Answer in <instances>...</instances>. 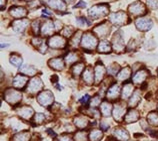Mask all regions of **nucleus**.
<instances>
[{"label": "nucleus", "instance_id": "f257e3e1", "mask_svg": "<svg viewBox=\"0 0 158 141\" xmlns=\"http://www.w3.org/2000/svg\"><path fill=\"white\" fill-rule=\"evenodd\" d=\"M53 101V95L50 92H43L38 97V102L43 106H47Z\"/></svg>", "mask_w": 158, "mask_h": 141}, {"label": "nucleus", "instance_id": "f03ea898", "mask_svg": "<svg viewBox=\"0 0 158 141\" xmlns=\"http://www.w3.org/2000/svg\"><path fill=\"white\" fill-rule=\"evenodd\" d=\"M5 98L7 99L8 102H11V103H15L17 102L18 101H20L21 98V94H20L19 92H16V90H8L5 94Z\"/></svg>", "mask_w": 158, "mask_h": 141}, {"label": "nucleus", "instance_id": "7ed1b4c3", "mask_svg": "<svg viewBox=\"0 0 158 141\" xmlns=\"http://www.w3.org/2000/svg\"><path fill=\"white\" fill-rule=\"evenodd\" d=\"M41 89H42V82H41L40 78H38L32 80L30 85L28 86V90L30 93H36V92H38V90H40Z\"/></svg>", "mask_w": 158, "mask_h": 141}, {"label": "nucleus", "instance_id": "20e7f679", "mask_svg": "<svg viewBox=\"0 0 158 141\" xmlns=\"http://www.w3.org/2000/svg\"><path fill=\"white\" fill-rule=\"evenodd\" d=\"M113 135L115 136L116 139H118L120 141H126L128 138H129V133L123 128H117L114 132Z\"/></svg>", "mask_w": 158, "mask_h": 141}, {"label": "nucleus", "instance_id": "39448f33", "mask_svg": "<svg viewBox=\"0 0 158 141\" xmlns=\"http://www.w3.org/2000/svg\"><path fill=\"white\" fill-rule=\"evenodd\" d=\"M82 46L85 47V48H94L96 46V40L91 35L89 34H86L83 38V42H82Z\"/></svg>", "mask_w": 158, "mask_h": 141}, {"label": "nucleus", "instance_id": "423d86ee", "mask_svg": "<svg viewBox=\"0 0 158 141\" xmlns=\"http://www.w3.org/2000/svg\"><path fill=\"white\" fill-rule=\"evenodd\" d=\"M120 93V90H119V86L117 85H114L113 86H111L110 90H108V93H107V97L110 98V99H115L118 97V95Z\"/></svg>", "mask_w": 158, "mask_h": 141}, {"label": "nucleus", "instance_id": "0eeeda50", "mask_svg": "<svg viewBox=\"0 0 158 141\" xmlns=\"http://www.w3.org/2000/svg\"><path fill=\"white\" fill-rule=\"evenodd\" d=\"M124 112H125L124 107H121V106H120V105H117L113 109V117L117 120V121H119V120H121Z\"/></svg>", "mask_w": 158, "mask_h": 141}, {"label": "nucleus", "instance_id": "6e6552de", "mask_svg": "<svg viewBox=\"0 0 158 141\" xmlns=\"http://www.w3.org/2000/svg\"><path fill=\"white\" fill-rule=\"evenodd\" d=\"M19 115L25 119H29L33 115V110L28 106L22 107V109L19 110Z\"/></svg>", "mask_w": 158, "mask_h": 141}, {"label": "nucleus", "instance_id": "1a4fd4ad", "mask_svg": "<svg viewBox=\"0 0 158 141\" xmlns=\"http://www.w3.org/2000/svg\"><path fill=\"white\" fill-rule=\"evenodd\" d=\"M26 82H27L26 78H24L22 76H17L14 78L13 84H14V86H16V88H23V86H25Z\"/></svg>", "mask_w": 158, "mask_h": 141}, {"label": "nucleus", "instance_id": "9d476101", "mask_svg": "<svg viewBox=\"0 0 158 141\" xmlns=\"http://www.w3.org/2000/svg\"><path fill=\"white\" fill-rule=\"evenodd\" d=\"M138 112L137 111H135V110H130L129 112L127 113V115H126V118H125V120H126V122H128V123H131V122H135L137 119H138Z\"/></svg>", "mask_w": 158, "mask_h": 141}, {"label": "nucleus", "instance_id": "9b49d317", "mask_svg": "<svg viewBox=\"0 0 158 141\" xmlns=\"http://www.w3.org/2000/svg\"><path fill=\"white\" fill-rule=\"evenodd\" d=\"M49 64H50V66L55 70H62L64 68V64L63 62H62L61 59H54V60H51L50 62H49Z\"/></svg>", "mask_w": 158, "mask_h": 141}, {"label": "nucleus", "instance_id": "f8f14e48", "mask_svg": "<svg viewBox=\"0 0 158 141\" xmlns=\"http://www.w3.org/2000/svg\"><path fill=\"white\" fill-rule=\"evenodd\" d=\"M102 138V132L100 130H92L89 134V141H99Z\"/></svg>", "mask_w": 158, "mask_h": 141}, {"label": "nucleus", "instance_id": "ddd939ff", "mask_svg": "<svg viewBox=\"0 0 158 141\" xmlns=\"http://www.w3.org/2000/svg\"><path fill=\"white\" fill-rule=\"evenodd\" d=\"M147 23H150V21L146 20V21H145V23H144V19H139L138 21H136V25L138 26V28L140 29V30H148L147 27L150 29L152 24H148L147 25Z\"/></svg>", "mask_w": 158, "mask_h": 141}, {"label": "nucleus", "instance_id": "4468645a", "mask_svg": "<svg viewBox=\"0 0 158 141\" xmlns=\"http://www.w3.org/2000/svg\"><path fill=\"white\" fill-rule=\"evenodd\" d=\"M146 76H147L146 70H141V72H138L135 74L134 78H133V81L135 82H142L145 80Z\"/></svg>", "mask_w": 158, "mask_h": 141}, {"label": "nucleus", "instance_id": "2eb2a0df", "mask_svg": "<svg viewBox=\"0 0 158 141\" xmlns=\"http://www.w3.org/2000/svg\"><path fill=\"white\" fill-rule=\"evenodd\" d=\"M111 109H112L111 105H109V103H107V102L102 103L101 111H102V113L105 115V116H109L110 113H111Z\"/></svg>", "mask_w": 158, "mask_h": 141}, {"label": "nucleus", "instance_id": "dca6fc26", "mask_svg": "<svg viewBox=\"0 0 158 141\" xmlns=\"http://www.w3.org/2000/svg\"><path fill=\"white\" fill-rule=\"evenodd\" d=\"M123 15H124L123 13H117V14L111 15V21L113 22L114 24L120 25L123 22V20L125 19V18H121V16H123Z\"/></svg>", "mask_w": 158, "mask_h": 141}, {"label": "nucleus", "instance_id": "f3484780", "mask_svg": "<svg viewBox=\"0 0 158 141\" xmlns=\"http://www.w3.org/2000/svg\"><path fill=\"white\" fill-rule=\"evenodd\" d=\"M28 139H29L28 132H20V133L14 136V141H28Z\"/></svg>", "mask_w": 158, "mask_h": 141}, {"label": "nucleus", "instance_id": "a211bd4d", "mask_svg": "<svg viewBox=\"0 0 158 141\" xmlns=\"http://www.w3.org/2000/svg\"><path fill=\"white\" fill-rule=\"evenodd\" d=\"M74 123L76 124V125L79 127V128H84L87 126V120L83 117H76L75 120H74Z\"/></svg>", "mask_w": 158, "mask_h": 141}, {"label": "nucleus", "instance_id": "6ab92c4d", "mask_svg": "<svg viewBox=\"0 0 158 141\" xmlns=\"http://www.w3.org/2000/svg\"><path fill=\"white\" fill-rule=\"evenodd\" d=\"M132 90H133V86L131 85H126L123 88L122 90V95L124 98H128L130 97V94L132 93Z\"/></svg>", "mask_w": 158, "mask_h": 141}, {"label": "nucleus", "instance_id": "aec40b11", "mask_svg": "<svg viewBox=\"0 0 158 141\" xmlns=\"http://www.w3.org/2000/svg\"><path fill=\"white\" fill-rule=\"evenodd\" d=\"M129 76H130V70L128 68H125V69H123L121 72H120L118 78L120 81H123V80H126V78H129Z\"/></svg>", "mask_w": 158, "mask_h": 141}, {"label": "nucleus", "instance_id": "412c9836", "mask_svg": "<svg viewBox=\"0 0 158 141\" xmlns=\"http://www.w3.org/2000/svg\"><path fill=\"white\" fill-rule=\"evenodd\" d=\"M28 23V21H16L14 22V24L16 25H18V27H15V31H17V32H22L24 29L26 28L25 25Z\"/></svg>", "mask_w": 158, "mask_h": 141}, {"label": "nucleus", "instance_id": "4be33fe9", "mask_svg": "<svg viewBox=\"0 0 158 141\" xmlns=\"http://www.w3.org/2000/svg\"><path fill=\"white\" fill-rule=\"evenodd\" d=\"M83 78H84L85 82H88V84H91V82H92L93 78H92V73H91V70L90 69H87L85 70L84 74H83Z\"/></svg>", "mask_w": 158, "mask_h": 141}, {"label": "nucleus", "instance_id": "5701e85b", "mask_svg": "<svg viewBox=\"0 0 158 141\" xmlns=\"http://www.w3.org/2000/svg\"><path fill=\"white\" fill-rule=\"evenodd\" d=\"M148 121L153 125H158V115L155 112L150 113L148 115Z\"/></svg>", "mask_w": 158, "mask_h": 141}, {"label": "nucleus", "instance_id": "b1692460", "mask_svg": "<svg viewBox=\"0 0 158 141\" xmlns=\"http://www.w3.org/2000/svg\"><path fill=\"white\" fill-rule=\"evenodd\" d=\"M10 63L13 64L15 67H20V65L22 64V59L19 57H13L12 56L10 58Z\"/></svg>", "mask_w": 158, "mask_h": 141}, {"label": "nucleus", "instance_id": "393cba45", "mask_svg": "<svg viewBox=\"0 0 158 141\" xmlns=\"http://www.w3.org/2000/svg\"><path fill=\"white\" fill-rule=\"evenodd\" d=\"M99 51L100 52H109L110 51V47L106 41H103L99 45Z\"/></svg>", "mask_w": 158, "mask_h": 141}, {"label": "nucleus", "instance_id": "a878e982", "mask_svg": "<svg viewBox=\"0 0 158 141\" xmlns=\"http://www.w3.org/2000/svg\"><path fill=\"white\" fill-rule=\"evenodd\" d=\"M139 101V93H134V95L130 98V101H129V105H130V106H134L137 102Z\"/></svg>", "mask_w": 158, "mask_h": 141}, {"label": "nucleus", "instance_id": "bb28decb", "mask_svg": "<svg viewBox=\"0 0 158 141\" xmlns=\"http://www.w3.org/2000/svg\"><path fill=\"white\" fill-rule=\"evenodd\" d=\"M103 74H104V69L102 67H97L96 68V80L97 81L101 80L103 77Z\"/></svg>", "mask_w": 158, "mask_h": 141}, {"label": "nucleus", "instance_id": "cd10ccee", "mask_svg": "<svg viewBox=\"0 0 158 141\" xmlns=\"http://www.w3.org/2000/svg\"><path fill=\"white\" fill-rule=\"evenodd\" d=\"M86 134H85V132L84 131H80V132H78V133L75 135V137H74V139H75V141H84L86 138Z\"/></svg>", "mask_w": 158, "mask_h": 141}, {"label": "nucleus", "instance_id": "c85d7f7f", "mask_svg": "<svg viewBox=\"0 0 158 141\" xmlns=\"http://www.w3.org/2000/svg\"><path fill=\"white\" fill-rule=\"evenodd\" d=\"M45 120V116L42 114V113H38V114H36L35 116H34V121L37 123V124H39V123H42L43 121Z\"/></svg>", "mask_w": 158, "mask_h": 141}, {"label": "nucleus", "instance_id": "c756f323", "mask_svg": "<svg viewBox=\"0 0 158 141\" xmlns=\"http://www.w3.org/2000/svg\"><path fill=\"white\" fill-rule=\"evenodd\" d=\"M82 69H83V64H78V65L74 66V67H73V73L75 74H81Z\"/></svg>", "mask_w": 158, "mask_h": 141}, {"label": "nucleus", "instance_id": "7c9ffc66", "mask_svg": "<svg viewBox=\"0 0 158 141\" xmlns=\"http://www.w3.org/2000/svg\"><path fill=\"white\" fill-rule=\"evenodd\" d=\"M22 70L25 74H34V73L36 72V70L34 69V68H32V67H25V68H23L22 69Z\"/></svg>", "mask_w": 158, "mask_h": 141}, {"label": "nucleus", "instance_id": "2f4dec72", "mask_svg": "<svg viewBox=\"0 0 158 141\" xmlns=\"http://www.w3.org/2000/svg\"><path fill=\"white\" fill-rule=\"evenodd\" d=\"M147 3L152 8H156L158 6V0H147Z\"/></svg>", "mask_w": 158, "mask_h": 141}, {"label": "nucleus", "instance_id": "473e14b6", "mask_svg": "<svg viewBox=\"0 0 158 141\" xmlns=\"http://www.w3.org/2000/svg\"><path fill=\"white\" fill-rule=\"evenodd\" d=\"M99 102H100V98H99L98 97H96L91 101V106H96L97 105H99Z\"/></svg>", "mask_w": 158, "mask_h": 141}, {"label": "nucleus", "instance_id": "72a5a7b5", "mask_svg": "<svg viewBox=\"0 0 158 141\" xmlns=\"http://www.w3.org/2000/svg\"><path fill=\"white\" fill-rule=\"evenodd\" d=\"M76 59H77L76 56H75V55H73V54H71V55H69V56L67 57V59H66V61H67L68 63H71L72 61L74 62Z\"/></svg>", "mask_w": 158, "mask_h": 141}, {"label": "nucleus", "instance_id": "f704fd0d", "mask_svg": "<svg viewBox=\"0 0 158 141\" xmlns=\"http://www.w3.org/2000/svg\"><path fill=\"white\" fill-rule=\"evenodd\" d=\"M60 141H72V138L70 137V136H68V135H62V136H60Z\"/></svg>", "mask_w": 158, "mask_h": 141}, {"label": "nucleus", "instance_id": "c9c22d12", "mask_svg": "<svg viewBox=\"0 0 158 141\" xmlns=\"http://www.w3.org/2000/svg\"><path fill=\"white\" fill-rule=\"evenodd\" d=\"M88 99H89V95H88V94H85L84 97H83L80 99V101H81L82 103H86Z\"/></svg>", "mask_w": 158, "mask_h": 141}, {"label": "nucleus", "instance_id": "e433bc0d", "mask_svg": "<svg viewBox=\"0 0 158 141\" xmlns=\"http://www.w3.org/2000/svg\"><path fill=\"white\" fill-rule=\"evenodd\" d=\"M101 127H102V129L107 130L108 128H109V124H108V123H104V122H102V123H101Z\"/></svg>", "mask_w": 158, "mask_h": 141}, {"label": "nucleus", "instance_id": "4c0bfd02", "mask_svg": "<svg viewBox=\"0 0 158 141\" xmlns=\"http://www.w3.org/2000/svg\"><path fill=\"white\" fill-rule=\"evenodd\" d=\"M80 2H81V3H78L75 7H85V6H86V4H85L84 2H83V1H80Z\"/></svg>", "mask_w": 158, "mask_h": 141}, {"label": "nucleus", "instance_id": "58836bf2", "mask_svg": "<svg viewBox=\"0 0 158 141\" xmlns=\"http://www.w3.org/2000/svg\"><path fill=\"white\" fill-rule=\"evenodd\" d=\"M47 132H48V134H50L51 136H52V137H55V133H54V132L52 131V130H50V129H49V130H47Z\"/></svg>", "mask_w": 158, "mask_h": 141}, {"label": "nucleus", "instance_id": "ea45409f", "mask_svg": "<svg viewBox=\"0 0 158 141\" xmlns=\"http://www.w3.org/2000/svg\"><path fill=\"white\" fill-rule=\"evenodd\" d=\"M154 141H158V140H154Z\"/></svg>", "mask_w": 158, "mask_h": 141}]
</instances>
